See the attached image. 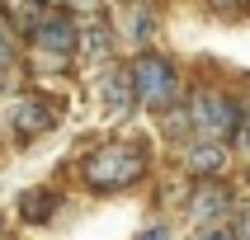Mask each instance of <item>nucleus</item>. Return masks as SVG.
Masks as SVG:
<instances>
[{
    "label": "nucleus",
    "mask_w": 250,
    "mask_h": 240,
    "mask_svg": "<svg viewBox=\"0 0 250 240\" xmlns=\"http://www.w3.org/2000/svg\"><path fill=\"white\" fill-rule=\"evenodd\" d=\"M142 169H146V160H142L137 146H99L85 160V179L95 188H127V184L142 179Z\"/></svg>",
    "instance_id": "f257e3e1"
},
{
    "label": "nucleus",
    "mask_w": 250,
    "mask_h": 240,
    "mask_svg": "<svg viewBox=\"0 0 250 240\" xmlns=\"http://www.w3.org/2000/svg\"><path fill=\"white\" fill-rule=\"evenodd\" d=\"M127 75H132V99H137L142 109H166L170 99H175V71H170L166 56L142 52Z\"/></svg>",
    "instance_id": "f03ea898"
},
{
    "label": "nucleus",
    "mask_w": 250,
    "mask_h": 240,
    "mask_svg": "<svg viewBox=\"0 0 250 240\" xmlns=\"http://www.w3.org/2000/svg\"><path fill=\"white\" fill-rule=\"evenodd\" d=\"M189 118H194V127L208 132V141H217V137H227V132H236V127H241V109L227 94H212V90H198V94H194Z\"/></svg>",
    "instance_id": "7ed1b4c3"
},
{
    "label": "nucleus",
    "mask_w": 250,
    "mask_h": 240,
    "mask_svg": "<svg viewBox=\"0 0 250 240\" xmlns=\"http://www.w3.org/2000/svg\"><path fill=\"white\" fill-rule=\"evenodd\" d=\"M33 42H38V52L62 61V56H71V47H76V24L62 19V14H52V19H42V24L33 28Z\"/></svg>",
    "instance_id": "20e7f679"
},
{
    "label": "nucleus",
    "mask_w": 250,
    "mask_h": 240,
    "mask_svg": "<svg viewBox=\"0 0 250 240\" xmlns=\"http://www.w3.org/2000/svg\"><path fill=\"white\" fill-rule=\"evenodd\" d=\"M52 123H57V113L47 109L42 99H19V104L10 109V127L19 132V137H42Z\"/></svg>",
    "instance_id": "39448f33"
},
{
    "label": "nucleus",
    "mask_w": 250,
    "mask_h": 240,
    "mask_svg": "<svg viewBox=\"0 0 250 240\" xmlns=\"http://www.w3.org/2000/svg\"><path fill=\"white\" fill-rule=\"evenodd\" d=\"M99 99H104V109L118 113V118L132 113V104H137V99H132V75H127V71H109V75L99 80Z\"/></svg>",
    "instance_id": "423d86ee"
},
{
    "label": "nucleus",
    "mask_w": 250,
    "mask_h": 240,
    "mask_svg": "<svg viewBox=\"0 0 250 240\" xmlns=\"http://www.w3.org/2000/svg\"><path fill=\"white\" fill-rule=\"evenodd\" d=\"M227 212H231V193L217 188V184H208V188L194 198V222H217V217H227Z\"/></svg>",
    "instance_id": "0eeeda50"
},
{
    "label": "nucleus",
    "mask_w": 250,
    "mask_h": 240,
    "mask_svg": "<svg viewBox=\"0 0 250 240\" xmlns=\"http://www.w3.org/2000/svg\"><path fill=\"white\" fill-rule=\"evenodd\" d=\"M76 42H81V56H90V61H99V56H109V47H113V33H109V24H90V28H76Z\"/></svg>",
    "instance_id": "6e6552de"
},
{
    "label": "nucleus",
    "mask_w": 250,
    "mask_h": 240,
    "mask_svg": "<svg viewBox=\"0 0 250 240\" xmlns=\"http://www.w3.org/2000/svg\"><path fill=\"white\" fill-rule=\"evenodd\" d=\"M184 160H189V169H194V174H217V169H222V160H227V151L217 146V141H198V146H189V155H184Z\"/></svg>",
    "instance_id": "1a4fd4ad"
},
{
    "label": "nucleus",
    "mask_w": 250,
    "mask_h": 240,
    "mask_svg": "<svg viewBox=\"0 0 250 240\" xmlns=\"http://www.w3.org/2000/svg\"><path fill=\"white\" fill-rule=\"evenodd\" d=\"M38 5H42V0H14V10H10V19H14V24H19V28H28V33H33V28L42 24V14H38Z\"/></svg>",
    "instance_id": "9d476101"
},
{
    "label": "nucleus",
    "mask_w": 250,
    "mask_h": 240,
    "mask_svg": "<svg viewBox=\"0 0 250 240\" xmlns=\"http://www.w3.org/2000/svg\"><path fill=\"white\" fill-rule=\"evenodd\" d=\"M52 207H57V198H47V193H24V203H19V212H24L28 222H42Z\"/></svg>",
    "instance_id": "9b49d317"
},
{
    "label": "nucleus",
    "mask_w": 250,
    "mask_h": 240,
    "mask_svg": "<svg viewBox=\"0 0 250 240\" xmlns=\"http://www.w3.org/2000/svg\"><path fill=\"white\" fill-rule=\"evenodd\" d=\"M127 24H132V42H146V38H151V28H156V19H151V10H146V5H137Z\"/></svg>",
    "instance_id": "f8f14e48"
},
{
    "label": "nucleus",
    "mask_w": 250,
    "mask_h": 240,
    "mask_svg": "<svg viewBox=\"0 0 250 240\" xmlns=\"http://www.w3.org/2000/svg\"><path fill=\"white\" fill-rule=\"evenodd\" d=\"M194 240H231V231H222V226H203Z\"/></svg>",
    "instance_id": "ddd939ff"
},
{
    "label": "nucleus",
    "mask_w": 250,
    "mask_h": 240,
    "mask_svg": "<svg viewBox=\"0 0 250 240\" xmlns=\"http://www.w3.org/2000/svg\"><path fill=\"white\" fill-rule=\"evenodd\" d=\"M10 61H14V47H10V38H5V33H0V71L10 66Z\"/></svg>",
    "instance_id": "4468645a"
},
{
    "label": "nucleus",
    "mask_w": 250,
    "mask_h": 240,
    "mask_svg": "<svg viewBox=\"0 0 250 240\" xmlns=\"http://www.w3.org/2000/svg\"><path fill=\"white\" fill-rule=\"evenodd\" d=\"M137 240H170V231H166V226H146Z\"/></svg>",
    "instance_id": "2eb2a0df"
},
{
    "label": "nucleus",
    "mask_w": 250,
    "mask_h": 240,
    "mask_svg": "<svg viewBox=\"0 0 250 240\" xmlns=\"http://www.w3.org/2000/svg\"><path fill=\"white\" fill-rule=\"evenodd\" d=\"M231 240H250V217H241L236 231H231Z\"/></svg>",
    "instance_id": "dca6fc26"
},
{
    "label": "nucleus",
    "mask_w": 250,
    "mask_h": 240,
    "mask_svg": "<svg viewBox=\"0 0 250 240\" xmlns=\"http://www.w3.org/2000/svg\"><path fill=\"white\" fill-rule=\"evenodd\" d=\"M236 141H241V151L250 155V123H241V127H236Z\"/></svg>",
    "instance_id": "f3484780"
},
{
    "label": "nucleus",
    "mask_w": 250,
    "mask_h": 240,
    "mask_svg": "<svg viewBox=\"0 0 250 240\" xmlns=\"http://www.w3.org/2000/svg\"><path fill=\"white\" fill-rule=\"evenodd\" d=\"M212 10H236V0H208Z\"/></svg>",
    "instance_id": "a211bd4d"
},
{
    "label": "nucleus",
    "mask_w": 250,
    "mask_h": 240,
    "mask_svg": "<svg viewBox=\"0 0 250 240\" xmlns=\"http://www.w3.org/2000/svg\"><path fill=\"white\" fill-rule=\"evenodd\" d=\"M66 5H76V10H95L99 0H66Z\"/></svg>",
    "instance_id": "6ab92c4d"
}]
</instances>
